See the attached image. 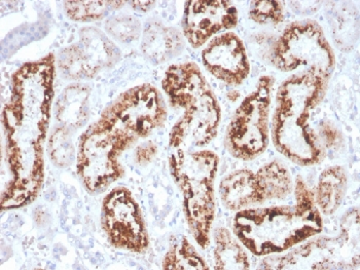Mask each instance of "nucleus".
Wrapping results in <instances>:
<instances>
[{
	"mask_svg": "<svg viewBox=\"0 0 360 270\" xmlns=\"http://www.w3.org/2000/svg\"><path fill=\"white\" fill-rule=\"evenodd\" d=\"M55 73V56L50 54L24 64L13 75L12 93L2 112L8 172L2 186V210L25 207L41 191Z\"/></svg>",
	"mask_w": 360,
	"mask_h": 270,
	"instance_id": "nucleus-1",
	"label": "nucleus"
},
{
	"mask_svg": "<svg viewBox=\"0 0 360 270\" xmlns=\"http://www.w3.org/2000/svg\"><path fill=\"white\" fill-rule=\"evenodd\" d=\"M295 192V205L248 208L236 214L233 222L235 236L253 255L283 253L323 229L314 192L300 177Z\"/></svg>",
	"mask_w": 360,
	"mask_h": 270,
	"instance_id": "nucleus-2",
	"label": "nucleus"
},
{
	"mask_svg": "<svg viewBox=\"0 0 360 270\" xmlns=\"http://www.w3.org/2000/svg\"><path fill=\"white\" fill-rule=\"evenodd\" d=\"M330 77L306 70L286 79L278 90L273 143L282 156L297 165H317L323 159V145L311 126V115L326 96Z\"/></svg>",
	"mask_w": 360,
	"mask_h": 270,
	"instance_id": "nucleus-3",
	"label": "nucleus"
},
{
	"mask_svg": "<svg viewBox=\"0 0 360 270\" xmlns=\"http://www.w3.org/2000/svg\"><path fill=\"white\" fill-rule=\"evenodd\" d=\"M162 86L171 106L182 112L171 130L170 147H203L210 143L217 136L221 110L199 66L193 62L170 66Z\"/></svg>",
	"mask_w": 360,
	"mask_h": 270,
	"instance_id": "nucleus-4",
	"label": "nucleus"
},
{
	"mask_svg": "<svg viewBox=\"0 0 360 270\" xmlns=\"http://www.w3.org/2000/svg\"><path fill=\"white\" fill-rule=\"evenodd\" d=\"M219 158L209 150L174 152L169 169L184 198V211L191 234L202 249L210 243L215 217L214 182Z\"/></svg>",
	"mask_w": 360,
	"mask_h": 270,
	"instance_id": "nucleus-5",
	"label": "nucleus"
},
{
	"mask_svg": "<svg viewBox=\"0 0 360 270\" xmlns=\"http://www.w3.org/2000/svg\"><path fill=\"white\" fill-rule=\"evenodd\" d=\"M137 141L102 115L86 128L79 140L77 161V174L86 190L102 191L119 180L124 175L120 157Z\"/></svg>",
	"mask_w": 360,
	"mask_h": 270,
	"instance_id": "nucleus-6",
	"label": "nucleus"
},
{
	"mask_svg": "<svg viewBox=\"0 0 360 270\" xmlns=\"http://www.w3.org/2000/svg\"><path fill=\"white\" fill-rule=\"evenodd\" d=\"M341 232L338 238H321L309 241L280 258L264 261L266 269H353L359 265V210L351 209L343 217Z\"/></svg>",
	"mask_w": 360,
	"mask_h": 270,
	"instance_id": "nucleus-7",
	"label": "nucleus"
},
{
	"mask_svg": "<svg viewBox=\"0 0 360 270\" xmlns=\"http://www.w3.org/2000/svg\"><path fill=\"white\" fill-rule=\"evenodd\" d=\"M271 62L277 69L290 72L301 67L332 74L335 56L321 26L312 20L290 24L273 44Z\"/></svg>",
	"mask_w": 360,
	"mask_h": 270,
	"instance_id": "nucleus-8",
	"label": "nucleus"
},
{
	"mask_svg": "<svg viewBox=\"0 0 360 270\" xmlns=\"http://www.w3.org/2000/svg\"><path fill=\"white\" fill-rule=\"evenodd\" d=\"M274 79L263 76L257 88L242 101L226 133V148L236 158L251 161L269 145V115Z\"/></svg>",
	"mask_w": 360,
	"mask_h": 270,
	"instance_id": "nucleus-9",
	"label": "nucleus"
},
{
	"mask_svg": "<svg viewBox=\"0 0 360 270\" xmlns=\"http://www.w3.org/2000/svg\"><path fill=\"white\" fill-rule=\"evenodd\" d=\"M101 225L108 242L117 249L142 253L150 245L141 210L128 188H115L105 196Z\"/></svg>",
	"mask_w": 360,
	"mask_h": 270,
	"instance_id": "nucleus-10",
	"label": "nucleus"
},
{
	"mask_svg": "<svg viewBox=\"0 0 360 270\" xmlns=\"http://www.w3.org/2000/svg\"><path fill=\"white\" fill-rule=\"evenodd\" d=\"M101 115L139 140L163 126L167 109L155 86L141 85L120 95Z\"/></svg>",
	"mask_w": 360,
	"mask_h": 270,
	"instance_id": "nucleus-11",
	"label": "nucleus"
},
{
	"mask_svg": "<svg viewBox=\"0 0 360 270\" xmlns=\"http://www.w3.org/2000/svg\"><path fill=\"white\" fill-rule=\"evenodd\" d=\"M120 60V50L101 31L84 28L77 43L64 48L57 58L58 67L70 79H93L112 67Z\"/></svg>",
	"mask_w": 360,
	"mask_h": 270,
	"instance_id": "nucleus-12",
	"label": "nucleus"
},
{
	"mask_svg": "<svg viewBox=\"0 0 360 270\" xmlns=\"http://www.w3.org/2000/svg\"><path fill=\"white\" fill-rule=\"evenodd\" d=\"M238 11L230 1H186L182 17L184 34L193 48L207 43L213 35L236 27Z\"/></svg>",
	"mask_w": 360,
	"mask_h": 270,
	"instance_id": "nucleus-13",
	"label": "nucleus"
},
{
	"mask_svg": "<svg viewBox=\"0 0 360 270\" xmlns=\"http://www.w3.org/2000/svg\"><path fill=\"white\" fill-rule=\"evenodd\" d=\"M209 73L226 85L240 86L250 72V60L240 37L233 32L215 37L202 53Z\"/></svg>",
	"mask_w": 360,
	"mask_h": 270,
	"instance_id": "nucleus-14",
	"label": "nucleus"
},
{
	"mask_svg": "<svg viewBox=\"0 0 360 270\" xmlns=\"http://www.w3.org/2000/svg\"><path fill=\"white\" fill-rule=\"evenodd\" d=\"M184 48V37L177 29L168 27L160 22L146 24L142 35L141 50L152 63L171 61L181 54Z\"/></svg>",
	"mask_w": 360,
	"mask_h": 270,
	"instance_id": "nucleus-15",
	"label": "nucleus"
},
{
	"mask_svg": "<svg viewBox=\"0 0 360 270\" xmlns=\"http://www.w3.org/2000/svg\"><path fill=\"white\" fill-rule=\"evenodd\" d=\"M222 203L231 211H242L252 205H261L255 173L248 169L229 174L219 185Z\"/></svg>",
	"mask_w": 360,
	"mask_h": 270,
	"instance_id": "nucleus-16",
	"label": "nucleus"
},
{
	"mask_svg": "<svg viewBox=\"0 0 360 270\" xmlns=\"http://www.w3.org/2000/svg\"><path fill=\"white\" fill-rule=\"evenodd\" d=\"M89 98L88 86H68L56 104V119L60 126L70 130L83 127L89 117Z\"/></svg>",
	"mask_w": 360,
	"mask_h": 270,
	"instance_id": "nucleus-17",
	"label": "nucleus"
},
{
	"mask_svg": "<svg viewBox=\"0 0 360 270\" xmlns=\"http://www.w3.org/2000/svg\"><path fill=\"white\" fill-rule=\"evenodd\" d=\"M347 174L340 166H333L324 170L319 176L314 199L319 212L333 215L339 209L346 196Z\"/></svg>",
	"mask_w": 360,
	"mask_h": 270,
	"instance_id": "nucleus-18",
	"label": "nucleus"
},
{
	"mask_svg": "<svg viewBox=\"0 0 360 270\" xmlns=\"http://www.w3.org/2000/svg\"><path fill=\"white\" fill-rule=\"evenodd\" d=\"M255 176L263 203L274 199L285 198L292 192L293 183L290 173L280 161L266 163L255 173Z\"/></svg>",
	"mask_w": 360,
	"mask_h": 270,
	"instance_id": "nucleus-19",
	"label": "nucleus"
},
{
	"mask_svg": "<svg viewBox=\"0 0 360 270\" xmlns=\"http://www.w3.org/2000/svg\"><path fill=\"white\" fill-rule=\"evenodd\" d=\"M215 269H248L250 258L242 245L233 238L226 228L219 227L214 232Z\"/></svg>",
	"mask_w": 360,
	"mask_h": 270,
	"instance_id": "nucleus-20",
	"label": "nucleus"
},
{
	"mask_svg": "<svg viewBox=\"0 0 360 270\" xmlns=\"http://www.w3.org/2000/svg\"><path fill=\"white\" fill-rule=\"evenodd\" d=\"M162 269L167 270L209 269L207 263L195 251L194 245L184 238L174 243L164 256Z\"/></svg>",
	"mask_w": 360,
	"mask_h": 270,
	"instance_id": "nucleus-21",
	"label": "nucleus"
},
{
	"mask_svg": "<svg viewBox=\"0 0 360 270\" xmlns=\"http://www.w3.org/2000/svg\"><path fill=\"white\" fill-rule=\"evenodd\" d=\"M50 156L57 167H68L73 161L75 148L70 134V130L63 127L56 128L49 144Z\"/></svg>",
	"mask_w": 360,
	"mask_h": 270,
	"instance_id": "nucleus-22",
	"label": "nucleus"
},
{
	"mask_svg": "<svg viewBox=\"0 0 360 270\" xmlns=\"http://www.w3.org/2000/svg\"><path fill=\"white\" fill-rule=\"evenodd\" d=\"M110 6V1H66L64 8L73 21L93 22L102 19Z\"/></svg>",
	"mask_w": 360,
	"mask_h": 270,
	"instance_id": "nucleus-23",
	"label": "nucleus"
},
{
	"mask_svg": "<svg viewBox=\"0 0 360 270\" xmlns=\"http://www.w3.org/2000/svg\"><path fill=\"white\" fill-rule=\"evenodd\" d=\"M108 34L122 43H131L136 41L140 34L139 20L130 15L112 17L105 23Z\"/></svg>",
	"mask_w": 360,
	"mask_h": 270,
	"instance_id": "nucleus-24",
	"label": "nucleus"
},
{
	"mask_svg": "<svg viewBox=\"0 0 360 270\" xmlns=\"http://www.w3.org/2000/svg\"><path fill=\"white\" fill-rule=\"evenodd\" d=\"M250 17L261 25H277L284 20V6L280 1H252Z\"/></svg>",
	"mask_w": 360,
	"mask_h": 270,
	"instance_id": "nucleus-25",
	"label": "nucleus"
},
{
	"mask_svg": "<svg viewBox=\"0 0 360 270\" xmlns=\"http://www.w3.org/2000/svg\"><path fill=\"white\" fill-rule=\"evenodd\" d=\"M317 135H319L320 141H323V145L330 146V147L337 145L341 141V134L339 130L328 121H324L319 126Z\"/></svg>",
	"mask_w": 360,
	"mask_h": 270,
	"instance_id": "nucleus-26",
	"label": "nucleus"
},
{
	"mask_svg": "<svg viewBox=\"0 0 360 270\" xmlns=\"http://www.w3.org/2000/svg\"><path fill=\"white\" fill-rule=\"evenodd\" d=\"M158 154V147L153 142L143 143L137 147L135 151V161L140 166H146L152 163Z\"/></svg>",
	"mask_w": 360,
	"mask_h": 270,
	"instance_id": "nucleus-27",
	"label": "nucleus"
},
{
	"mask_svg": "<svg viewBox=\"0 0 360 270\" xmlns=\"http://www.w3.org/2000/svg\"><path fill=\"white\" fill-rule=\"evenodd\" d=\"M131 6L136 10L142 11V12H146V11L150 10L153 6H155V1H132L130 2Z\"/></svg>",
	"mask_w": 360,
	"mask_h": 270,
	"instance_id": "nucleus-28",
	"label": "nucleus"
}]
</instances>
